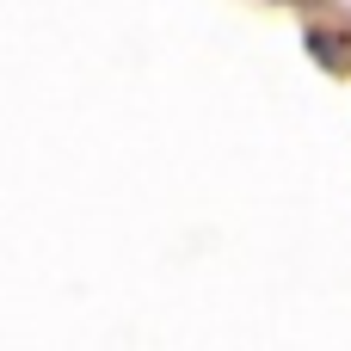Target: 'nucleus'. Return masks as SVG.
Here are the masks:
<instances>
[]
</instances>
